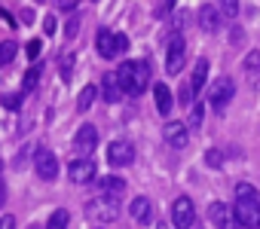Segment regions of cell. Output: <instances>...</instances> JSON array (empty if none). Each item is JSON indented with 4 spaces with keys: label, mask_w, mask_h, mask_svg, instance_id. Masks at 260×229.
I'll return each mask as SVG.
<instances>
[{
    "label": "cell",
    "mask_w": 260,
    "mask_h": 229,
    "mask_svg": "<svg viewBox=\"0 0 260 229\" xmlns=\"http://www.w3.org/2000/svg\"><path fill=\"white\" fill-rule=\"evenodd\" d=\"M236 223H242V229L260 223V193L251 183H236Z\"/></svg>",
    "instance_id": "6da1fadb"
},
{
    "label": "cell",
    "mask_w": 260,
    "mask_h": 229,
    "mask_svg": "<svg viewBox=\"0 0 260 229\" xmlns=\"http://www.w3.org/2000/svg\"><path fill=\"white\" fill-rule=\"evenodd\" d=\"M119 80V89L128 95H141L150 86V64L147 61H122L119 70H113Z\"/></svg>",
    "instance_id": "7a4b0ae2"
},
{
    "label": "cell",
    "mask_w": 260,
    "mask_h": 229,
    "mask_svg": "<svg viewBox=\"0 0 260 229\" xmlns=\"http://www.w3.org/2000/svg\"><path fill=\"white\" fill-rule=\"evenodd\" d=\"M98 55L101 58H116L119 52H125L128 49V37L125 34H113V31H107V28H101L98 31Z\"/></svg>",
    "instance_id": "3957f363"
},
{
    "label": "cell",
    "mask_w": 260,
    "mask_h": 229,
    "mask_svg": "<svg viewBox=\"0 0 260 229\" xmlns=\"http://www.w3.org/2000/svg\"><path fill=\"white\" fill-rule=\"evenodd\" d=\"M184 61H187V43H184L181 34H172L169 37V52H166V73L178 77L184 70Z\"/></svg>",
    "instance_id": "277c9868"
},
{
    "label": "cell",
    "mask_w": 260,
    "mask_h": 229,
    "mask_svg": "<svg viewBox=\"0 0 260 229\" xmlns=\"http://www.w3.org/2000/svg\"><path fill=\"white\" fill-rule=\"evenodd\" d=\"M205 77H208V61L199 58L196 67H193V77H190V80L184 83V89H181V101H184V104H190V107L196 104V95H199V89L205 86Z\"/></svg>",
    "instance_id": "5b68a950"
},
{
    "label": "cell",
    "mask_w": 260,
    "mask_h": 229,
    "mask_svg": "<svg viewBox=\"0 0 260 229\" xmlns=\"http://www.w3.org/2000/svg\"><path fill=\"white\" fill-rule=\"evenodd\" d=\"M116 214H119V202L104 199V196H98V199H92V202L86 205V217L95 220V223H110Z\"/></svg>",
    "instance_id": "8992f818"
},
{
    "label": "cell",
    "mask_w": 260,
    "mask_h": 229,
    "mask_svg": "<svg viewBox=\"0 0 260 229\" xmlns=\"http://www.w3.org/2000/svg\"><path fill=\"white\" fill-rule=\"evenodd\" d=\"M233 95H236V83H233L230 77H220V80L211 86L208 101H211V107H214L217 113H223V110H226V104L233 101Z\"/></svg>",
    "instance_id": "52a82bcc"
},
{
    "label": "cell",
    "mask_w": 260,
    "mask_h": 229,
    "mask_svg": "<svg viewBox=\"0 0 260 229\" xmlns=\"http://www.w3.org/2000/svg\"><path fill=\"white\" fill-rule=\"evenodd\" d=\"M193 220H196L193 199L178 196V199H175V205H172V223H175V229H190V226H193Z\"/></svg>",
    "instance_id": "ba28073f"
},
{
    "label": "cell",
    "mask_w": 260,
    "mask_h": 229,
    "mask_svg": "<svg viewBox=\"0 0 260 229\" xmlns=\"http://www.w3.org/2000/svg\"><path fill=\"white\" fill-rule=\"evenodd\" d=\"M34 168H37V174H40L43 180H55V177H58V159H55V153L46 150V147H37V153H34Z\"/></svg>",
    "instance_id": "9c48e42d"
},
{
    "label": "cell",
    "mask_w": 260,
    "mask_h": 229,
    "mask_svg": "<svg viewBox=\"0 0 260 229\" xmlns=\"http://www.w3.org/2000/svg\"><path fill=\"white\" fill-rule=\"evenodd\" d=\"M107 162L113 168H125V165H132L135 162V147L128 144V141H113L107 147Z\"/></svg>",
    "instance_id": "30bf717a"
},
{
    "label": "cell",
    "mask_w": 260,
    "mask_h": 229,
    "mask_svg": "<svg viewBox=\"0 0 260 229\" xmlns=\"http://www.w3.org/2000/svg\"><path fill=\"white\" fill-rule=\"evenodd\" d=\"M95 174H98L95 159H74V162L68 165V177H71L74 183H92Z\"/></svg>",
    "instance_id": "8fae6325"
},
{
    "label": "cell",
    "mask_w": 260,
    "mask_h": 229,
    "mask_svg": "<svg viewBox=\"0 0 260 229\" xmlns=\"http://www.w3.org/2000/svg\"><path fill=\"white\" fill-rule=\"evenodd\" d=\"M95 144H98V132H95V126H80V132L74 135V150H77L83 159H89V153L95 150Z\"/></svg>",
    "instance_id": "7c38bea8"
},
{
    "label": "cell",
    "mask_w": 260,
    "mask_h": 229,
    "mask_svg": "<svg viewBox=\"0 0 260 229\" xmlns=\"http://www.w3.org/2000/svg\"><path fill=\"white\" fill-rule=\"evenodd\" d=\"M95 189H98V196L119 202V196H122V189H125V180H122L119 174H107V177H98V180H95Z\"/></svg>",
    "instance_id": "4fadbf2b"
},
{
    "label": "cell",
    "mask_w": 260,
    "mask_h": 229,
    "mask_svg": "<svg viewBox=\"0 0 260 229\" xmlns=\"http://www.w3.org/2000/svg\"><path fill=\"white\" fill-rule=\"evenodd\" d=\"M162 135H166V141H169V147H175V150H184L187 147V123H178V120H169L166 123V129H162Z\"/></svg>",
    "instance_id": "5bb4252c"
},
{
    "label": "cell",
    "mask_w": 260,
    "mask_h": 229,
    "mask_svg": "<svg viewBox=\"0 0 260 229\" xmlns=\"http://www.w3.org/2000/svg\"><path fill=\"white\" fill-rule=\"evenodd\" d=\"M208 220H211L217 229H236V226H233L236 217H233V211H230L223 202H214V205L208 208Z\"/></svg>",
    "instance_id": "9a60e30c"
},
{
    "label": "cell",
    "mask_w": 260,
    "mask_h": 229,
    "mask_svg": "<svg viewBox=\"0 0 260 229\" xmlns=\"http://www.w3.org/2000/svg\"><path fill=\"white\" fill-rule=\"evenodd\" d=\"M199 25H202L208 34H214V31L223 25V16H220V10H217L214 4H205V7L199 10Z\"/></svg>",
    "instance_id": "2e32d148"
},
{
    "label": "cell",
    "mask_w": 260,
    "mask_h": 229,
    "mask_svg": "<svg viewBox=\"0 0 260 229\" xmlns=\"http://www.w3.org/2000/svg\"><path fill=\"white\" fill-rule=\"evenodd\" d=\"M101 95H104V101H110V104H116V101H119L122 89H119L116 73H104V77H101Z\"/></svg>",
    "instance_id": "e0dca14e"
},
{
    "label": "cell",
    "mask_w": 260,
    "mask_h": 229,
    "mask_svg": "<svg viewBox=\"0 0 260 229\" xmlns=\"http://www.w3.org/2000/svg\"><path fill=\"white\" fill-rule=\"evenodd\" d=\"M153 98H156V110L162 113V117H169V110H172L175 98H172V92H169L166 83H156V86H153Z\"/></svg>",
    "instance_id": "ac0fdd59"
},
{
    "label": "cell",
    "mask_w": 260,
    "mask_h": 229,
    "mask_svg": "<svg viewBox=\"0 0 260 229\" xmlns=\"http://www.w3.org/2000/svg\"><path fill=\"white\" fill-rule=\"evenodd\" d=\"M132 220L135 223H147L150 220V214H153V205H150V199H144V196H138V199H132Z\"/></svg>",
    "instance_id": "d6986e66"
},
{
    "label": "cell",
    "mask_w": 260,
    "mask_h": 229,
    "mask_svg": "<svg viewBox=\"0 0 260 229\" xmlns=\"http://www.w3.org/2000/svg\"><path fill=\"white\" fill-rule=\"evenodd\" d=\"M68 220H71V214H68L64 208H58V211H52V217L46 220V229H68Z\"/></svg>",
    "instance_id": "ffe728a7"
},
{
    "label": "cell",
    "mask_w": 260,
    "mask_h": 229,
    "mask_svg": "<svg viewBox=\"0 0 260 229\" xmlns=\"http://www.w3.org/2000/svg\"><path fill=\"white\" fill-rule=\"evenodd\" d=\"M95 95H98V89H95V86H86V89L80 92V98H77V110H89L92 101H95Z\"/></svg>",
    "instance_id": "44dd1931"
},
{
    "label": "cell",
    "mask_w": 260,
    "mask_h": 229,
    "mask_svg": "<svg viewBox=\"0 0 260 229\" xmlns=\"http://www.w3.org/2000/svg\"><path fill=\"white\" fill-rule=\"evenodd\" d=\"M16 52H19V46L13 40H4V43H0V64H10L16 58Z\"/></svg>",
    "instance_id": "7402d4cb"
},
{
    "label": "cell",
    "mask_w": 260,
    "mask_h": 229,
    "mask_svg": "<svg viewBox=\"0 0 260 229\" xmlns=\"http://www.w3.org/2000/svg\"><path fill=\"white\" fill-rule=\"evenodd\" d=\"M40 83V67H31L28 73H25V83H22V92H31L34 86Z\"/></svg>",
    "instance_id": "603a6c76"
},
{
    "label": "cell",
    "mask_w": 260,
    "mask_h": 229,
    "mask_svg": "<svg viewBox=\"0 0 260 229\" xmlns=\"http://www.w3.org/2000/svg\"><path fill=\"white\" fill-rule=\"evenodd\" d=\"M217 10H220V16H223V19H233V16H239V4H236V0H223V4H220Z\"/></svg>",
    "instance_id": "cb8c5ba5"
},
{
    "label": "cell",
    "mask_w": 260,
    "mask_h": 229,
    "mask_svg": "<svg viewBox=\"0 0 260 229\" xmlns=\"http://www.w3.org/2000/svg\"><path fill=\"white\" fill-rule=\"evenodd\" d=\"M187 126H193V129H196V126H202V104H199V101L190 107V123H187Z\"/></svg>",
    "instance_id": "d4e9b609"
},
{
    "label": "cell",
    "mask_w": 260,
    "mask_h": 229,
    "mask_svg": "<svg viewBox=\"0 0 260 229\" xmlns=\"http://www.w3.org/2000/svg\"><path fill=\"white\" fill-rule=\"evenodd\" d=\"M40 49H43V43H40V40H31V43L25 46V55L34 61V58H40Z\"/></svg>",
    "instance_id": "484cf974"
},
{
    "label": "cell",
    "mask_w": 260,
    "mask_h": 229,
    "mask_svg": "<svg viewBox=\"0 0 260 229\" xmlns=\"http://www.w3.org/2000/svg\"><path fill=\"white\" fill-rule=\"evenodd\" d=\"M260 67V52L254 49V52H248V58H245V70H257Z\"/></svg>",
    "instance_id": "4316f807"
},
{
    "label": "cell",
    "mask_w": 260,
    "mask_h": 229,
    "mask_svg": "<svg viewBox=\"0 0 260 229\" xmlns=\"http://www.w3.org/2000/svg\"><path fill=\"white\" fill-rule=\"evenodd\" d=\"M71 70H74V55H64V58H61V73H64V80H71Z\"/></svg>",
    "instance_id": "83f0119b"
},
{
    "label": "cell",
    "mask_w": 260,
    "mask_h": 229,
    "mask_svg": "<svg viewBox=\"0 0 260 229\" xmlns=\"http://www.w3.org/2000/svg\"><path fill=\"white\" fill-rule=\"evenodd\" d=\"M77 31H80V19H71V22L64 25V34H68V37H77Z\"/></svg>",
    "instance_id": "f1b7e54d"
},
{
    "label": "cell",
    "mask_w": 260,
    "mask_h": 229,
    "mask_svg": "<svg viewBox=\"0 0 260 229\" xmlns=\"http://www.w3.org/2000/svg\"><path fill=\"white\" fill-rule=\"evenodd\" d=\"M0 229H16V217L13 214H4V217H0Z\"/></svg>",
    "instance_id": "f546056e"
},
{
    "label": "cell",
    "mask_w": 260,
    "mask_h": 229,
    "mask_svg": "<svg viewBox=\"0 0 260 229\" xmlns=\"http://www.w3.org/2000/svg\"><path fill=\"white\" fill-rule=\"evenodd\" d=\"M205 162H208V165H220V162H223V156H220V153H214V150H208Z\"/></svg>",
    "instance_id": "4dcf8cb0"
},
{
    "label": "cell",
    "mask_w": 260,
    "mask_h": 229,
    "mask_svg": "<svg viewBox=\"0 0 260 229\" xmlns=\"http://www.w3.org/2000/svg\"><path fill=\"white\" fill-rule=\"evenodd\" d=\"M4 107L16 110V107H19V95H7V98H4Z\"/></svg>",
    "instance_id": "1f68e13d"
},
{
    "label": "cell",
    "mask_w": 260,
    "mask_h": 229,
    "mask_svg": "<svg viewBox=\"0 0 260 229\" xmlns=\"http://www.w3.org/2000/svg\"><path fill=\"white\" fill-rule=\"evenodd\" d=\"M43 25H46V34H52V31H55V19H52V16H46V22H43Z\"/></svg>",
    "instance_id": "d6a6232c"
},
{
    "label": "cell",
    "mask_w": 260,
    "mask_h": 229,
    "mask_svg": "<svg viewBox=\"0 0 260 229\" xmlns=\"http://www.w3.org/2000/svg\"><path fill=\"white\" fill-rule=\"evenodd\" d=\"M58 7H61V10H68V13H71V10H74V7H77V4H74V0H61V4H58Z\"/></svg>",
    "instance_id": "836d02e7"
},
{
    "label": "cell",
    "mask_w": 260,
    "mask_h": 229,
    "mask_svg": "<svg viewBox=\"0 0 260 229\" xmlns=\"http://www.w3.org/2000/svg\"><path fill=\"white\" fill-rule=\"evenodd\" d=\"M4 196H7V189H4V183H0V205H4V202H7Z\"/></svg>",
    "instance_id": "e575fe53"
},
{
    "label": "cell",
    "mask_w": 260,
    "mask_h": 229,
    "mask_svg": "<svg viewBox=\"0 0 260 229\" xmlns=\"http://www.w3.org/2000/svg\"><path fill=\"white\" fill-rule=\"evenodd\" d=\"M156 229H169V223H159V226H156Z\"/></svg>",
    "instance_id": "d590c367"
},
{
    "label": "cell",
    "mask_w": 260,
    "mask_h": 229,
    "mask_svg": "<svg viewBox=\"0 0 260 229\" xmlns=\"http://www.w3.org/2000/svg\"><path fill=\"white\" fill-rule=\"evenodd\" d=\"M0 171H4V162H0Z\"/></svg>",
    "instance_id": "8d00e7d4"
},
{
    "label": "cell",
    "mask_w": 260,
    "mask_h": 229,
    "mask_svg": "<svg viewBox=\"0 0 260 229\" xmlns=\"http://www.w3.org/2000/svg\"><path fill=\"white\" fill-rule=\"evenodd\" d=\"M31 229H40V226H31Z\"/></svg>",
    "instance_id": "74e56055"
},
{
    "label": "cell",
    "mask_w": 260,
    "mask_h": 229,
    "mask_svg": "<svg viewBox=\"0 0 260 229\" xmlns=\"http://www.w3.org/2000/svg\"><path fill=\"white\" fill-rule=\"evenodd\" d=\"M257 229H260V223H257Z\"/></svg>",
    "instance_id": "f35d334b"
}]
</instances>
